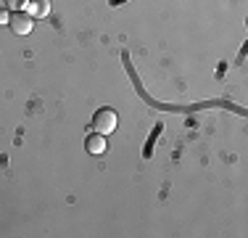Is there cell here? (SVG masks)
<instances>
[{
  "label": "cell",
  "instance_id": "8992f818",
  "mask_svg": "<svg viewBox=\"0 0 248 238\" xmlns=\"http://www.w3.org/2000/svg\"><path fill=\"white\" fill-rule=\"evenodd\" d=\"M8 19H11V14L5 8H0V24H8Z\"/></svg>",
  "mask_w": 248,
  "mask_h": 238
},
{
  "label": "cell",
  "instance_id": "3957f363",
  "mask_svg": "<svg viewBox=\"0 0 248 238\" xmlns=\"http://www.w3.org/2000/svg\"><path fill=\"white\" fill-rule=\"evenodd\" d=\"M85 148H87L90 153H95V156H100V153H106V151H108V143H106V135H100V133L87 135V138H85Z\"/></svg>",
  "mask_w": 248,
  "mask_h": 238
},
{
  "label": "cell",
  "instance_id": "5b68a950",
  "mask_svg": "<svg viewBox=\"0 0 248 238\" xmlns=\"http://www.w3.org/2000/svg\"><path fill=\"white\" fill-rule=\"evenodd\" d=\"M3 3H5V8H11V11H24L29 0H3Z\"/></svg>",
  "mask_w": 248,
  "mask_h": 238
},
{
  "label": "cell",
  "instance_id": "7a4b0ae2",
  "mask_svg": "<svg viewBox=\"0 0 248 238\" xmlns=\"http://www.w3.org/2000/svg\"><path fill=\"white\" fill-rule=\"evenodd\" d=\"M8 27L14 34H29L34 29V16L29 11H14L8 19Z\"/></svg>",
  "mask_w": 248,
  "mask_h": 238
},
{
  "label": "cell",
  "instance_id": "277c9868",
  "mask_svg": "<svg viewBox=\"0 0 248 238\" xmlns=\"http://www.w3.org/2000/svg\"><path fill=\"white\" fill-rule=\"evenodd\" d=\"M27 8H29V14H32L34 19H40V16L50 14V0H29Z\"/></svg>",
  "mask_w": 248,
  "mask_h": 238
},
{
  "label": "cell",
  "instance_id": "6da1fadb",
  "mask_svg": "<svg viewBox=\"0 0 248 238\" xmlns=\"http://www.w3.org/2000/svg\"><path fill=\"white\" fill-rule=\"evenodd\" d=\"M93 130L100 135H108L116 130V111L108 109V106H103V109L95 111V117H93Z\"/></svg>",
  "mask_w": 248,
  "mask_h": 238
}]
</instances>
